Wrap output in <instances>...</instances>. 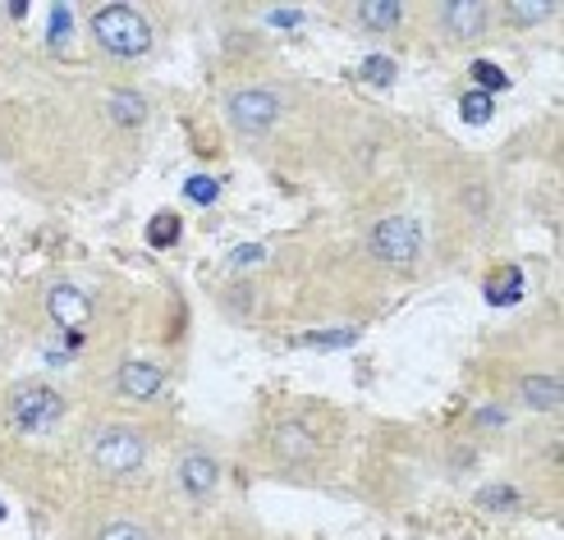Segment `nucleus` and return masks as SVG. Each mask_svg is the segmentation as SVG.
I'll use <instances>...</instances> for the list:
<instances>
[{"label": "nucleus", "mask_w": 564, "mask_h": 540, "mask_svg": "<svg viewBox=\"0 0 564 540\" xmlns=\"http://www.w3.org/2000/svg\"><path fill=\"white\" fill-rule=\"evenodd\" d=\"M110 115H116V124H124V129H138L148 120V101L138 92H110Z\"/></svg>", "instance_id": "f8f14e48"}, {"label": "nucleus", "mask_w": 564, "mask_h": 540, "mask_svg": "<svg viewBox=\"0 0 564 540\" xmlns=\"http://www.w3.org/2000/svg\"><path fill=\"white\" fill-rule=\"evenodd\" d=\"M280 120V97L267 88H243L230 97V124L248 137H262Z\"/></svg>", "instance_id": "39448f33"}, {"label": "nucleus", "mask_w": 564, "mask_h": 540, "mask_svg": "<svg viewBox=\"0 0 564 540\" xmlns=\"http://www.w3.org/2000/svg\"><path fill=\"white\" fill-rule=\"evenodd\" d=\"M188 197H197V202H212V197H216V184L193 179V184H188Z\"/></svg>", "instance_id": "aec40b11"}, {"label": "nucleus", "mask_w": 564, "mask_h": 540, "mask_svg": "<svg viewBox=\"0 0 564 540\" xmlns=\"http://www.w3.org/2000/svg\"><path fill=\"white\" fill-rule=\"evenodd\" d=\"M362 78L381 82V88H386V82H394V60H386V55H372V60L362 65Z\"/></svg>", "instance_id": "f3484780"}, {"label": "nucleus", "mask_w": 564, "mask_h": 540, "mask_svg": "<svg viewBox=\"0 0 564 540\" xmlns=\"http://www.w3.org/2000/svg\"><path fill=\"white\" fill-rule=\"evenodd\" d=\"M216 481H220V467H216L212 453H184L180 459V486L193 499H207L216 491Z\"/></svg>", "instance_id": "1a4fd4ad"}, {"label": "nucleus", "mask_w": 564, "mask_h": 540, "mask_svg": "<svg viewBox=\"0 0 564 540\" xmlns=\"http://www.w3.org/2000/svg\"><path fill=\"white\" fill-rule=\"evenodd\" d=\"M505 14H510L514 23H538V19L555 14V5H551V0H510V5H505Z\"/></svg>", "instance_id": "ddd939ff"}, {"label": "nucleus", "mask_w": 564, "mask_h": 540, "mask_svg": "<svg viewBox=\"0 0 564 540\" xmlns=\"http://www.w3.org/2000/svg\"><path fill=\"white\" fill-rule=\"evenodd\" d=\"M148 459V444L133 426H106L93 440V467L106 476H133Z\"/></svg>", "instance_id": "7ed1b4c3"}, {"label": "nucleus", "mask_w": 564, "mask_h": 540, "mask_svg": "<svg viewBox=\"0 0 564 540\" xmlns=\"http://www.w3.org/2000/svg\"><path fill=\"white\" fill-rule=\"evenodd\" d=\"M275 444L290 453V459H303L307 449H313V440H307V431L303 426H280V436H275Z\"/></svg>", "instance_id": "4468645a"}, {"label": "nucleus", "mask_w": 564, "mask_h": 540, "mask_svg": "<svg viewBox=\"0 0 564 540\" xmlns=\"http://www.w3.org/2000/svg\"><path fill=\"white\" fill-rule=\"evenodd\" d=\"M473 78H477V82H482V88H487V97H491L496 88H505V74H500L496 65H487V60H477V65H473Z\"/></svg>", "instance_id": "6ab92c4d"}, {"label": "nucleus", "mask_w": 564, "mask_h": 540, "mask_svg": "<svg viewBox=\"0 0 564 540\" xmlns=\"http://www.w3.org/2000/svg\"><path fill=\"white\" fill-rule=\"evenodd\" d=\"M271 19H275V23H299V19H303V14H299V10H275V14H271Z\"/></svg>", "instance_id": "4be33fe9"}, {"label": "nucleus", "mask_w": 564, "mask_h": 540, "mask_svg": "<svg viewBox=\"0 0 564 540\" xmlns=\"http://www.w3.org/2000/svg\"><path fill=\"white\" fill-rule=\"evenodd\" d=\"M161 385H165V376L152 362H124L116 372V389L124 394V399H156Z\"/></svg>", "instance_id": "6e6552de"}, {"label": "nucleus", "mask_w": 564, "mask_h": 540, "mask_svg": "<svg viewBox=\"0 0 564 540\" xmlns=\"http://www.w3.org/2000/svg\"><path fill=\"white\" fill-rule=\"evenodd\" d=\"M46 311H51V321L55 326H65V330H83L93 321V298L78 289V284H55V289L46 294Z\"/></svg>", "instance_id": "423d86ee"}, {"label": "nucleus", "mask_w": 564, "mask_h": 540, "mask_svg": "<svg viewBox=\"0 0 564 540\" xmlns=\"http://www.w3.org/2000/svg\"><path fill=\"white\" fill-rule=\"evenodd\" d=\"M93 37L110 55H124V60H133V55H143L152 46V23L138 14L133 5H106V10L93 14Z\"/></svg>", "instance_id": "f257e3e1"}, {"label": "nucleus", "mask_w": 564, "mask_h": 540, "mask_svg": "<svg viewBox=\"0 0 564 540\" xmlns=\"http://www.w3.org/2000/svg\"><path fill=\"white\" fill-rule=\"evenodd\" d=\"M510 499H514V491H482L487 508H510Z\"/></svg>", "instance_id": "412c9836"}, {"label": "nucleus", "mask_w": 564, "mask_h": 540, "mask_svg": "<svg viewBox=\"0 0 564 540\" xmlns=\"http://www.w3.org/2000/svg\"><path fill=\"white\" fill-rule=\"evenodd\" d=\"M97 540H148V531L138 522H110V527L97 531Z\"/></svg>", "instance_id": "a211bd4d"}, {"label": "nucleus", "mask_w": 564, "mask_h": 540, "mask_svg": "<svg viewBox=\"0 0 564 540\" xmlns=\"http://www.w3.org/2000/svg\"><path fill=\"white\" fill-rule=\"evenodd\" d=\"M519 394H523L528 408H560V399H564L560 381H551V376H528V381L519 385Z\"/></svg>", "instance_id": "9d476101"}, {"label": "nucleus", "mask_w": 564, "mask_h": 540, "mask_svg": "<svg viewBox=\"0 0 564 540\" xmlns=\"http://www.w3.org/2000/svg\"><path fill=\"white\" fill-rule=\"evenodd\" d=\"M400 5L394 0H372V5H358V23L368 27V33H390L394 23H400Z\"/></svg>", "instance_id": "9b49d317"}, {"label": "nucleus", "mask_w": 564, "mask_h": 540, "mask_svg": "<svg viewBox=\"0 0 564 540\" xmlns=\"http://www.w3.org/2000/svg\"><path fill=\"white\" fill-rule=\"evenodd\" d=\"M459 110H464L468 124H487V120H491V97H487V92H468Z\"/></svg>", "instance_id": "dca6fc26"}, {"label": "nucleus", "mask_w": 564, "mask_h": 540, "mask_svg": "<svg viewBox=\"0 0 564 540\" xmlns=\"http://www.w3.org/2000/svg\"><path fill=\"white\" fill-rule=\"evenodd\" d=\"M180 239V220L175 216H156L152 224H148V243L152 247H171Z\"/></svg>", "instance_id": "2eb2a0df"}, {"label": "nucleus", "mask_w": 564, "mask_h": 540, "mask_svg": "<svg viewBox=\"0 0 564 540\" xmlns=\"http://www.w3.org/2000/svg\"><path fill=\"white\" fill-rule=\"evenodd\" d=\"M65 417V399L42 381H23L10 394V421L28 436H46L55 421Z\"/></svg>", "instance_id": "f03ea898"}, {"label": "nucleus", "mask_w": 564, "mask_h": 540, "mask_svg": "<svg viewBox=\"0 0 564 540\" xmlns=\"http://www.w3.org/2000/svg\"><path fill=\"white\" fill-rule=\"evenodd\" d=\"M368 247H372V257H381L390 266H409L422 252V230L409 216H390V220H381L377 230L368 234Z\"/></svg>", "instance_id": "20e7f679"}, {"label": "nucleus", "mask_w": 564, "mask_h": 540, "mask_svg": "<svg viewBox=\"0 0 564 540\" xmlns=\"http://www.w3.org/2000/svg\"><path fill=\"white\" fill-rule=\"evenodd\" d=\"M487 19L491 10L487 5H477V0H455V5H445L441 10V23H445V33L449 37H482L487 33Z\"/></svg>", "instance_id": "0eeeda50"}]
</instances>
